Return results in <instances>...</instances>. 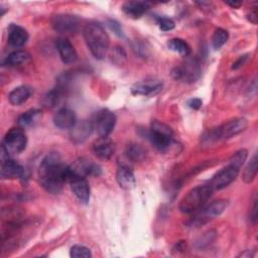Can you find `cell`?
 <instances>
[{"label": "cell", "mask_w": 258, "mask_h": 258, "mask_svg": "<svg viewBox=\"0 0 258 258\" xmlns=\"http://www.w3.org/2000/svg\"><path fill=\"white\" fill-rule=\"evenodd\" d=\"M71 257L74 258H89L92 256L91 250L83 245H74L70 250Z\"/></svg>", "instance_id": "cell-30"}, {"label": "cell", "mask_w": 258, "mask_h": 258, "mask_svg": "<svg viewBox=\"0 0 258 258\" xmlns=\"http://www.w3.org/2000/svg\"><path fill=\"white\" fill-rule=\"evenodd\" d=\"M41 186L50 194H58L69 179V165H66L60 156L55 153L47 154L41 161L38 170Z\"/></svg>", "instance_id": "cell-1"}, {"label": "cell", "mask_w": 258, "mask_h": 258, "mask_svg": "<svg viewBox=\"0 0 258 258\" xmlns=\"http://www.w3.org/2000/svg\"><path fill=\"white\" fill-rule=\"evenodd\" d=\"M116 180L120 187L124 189H132L135 184V176L133 171L126 165H120L116 172Z\"/></svg>", "instance_id": "cell-21"}, {"label": "cell", "mask_w": 258, "mask_h": 258, "mask_svg": "<svg viewBox=\"0 0 258 258\" xmlns=\"http://www.w3.org/2000/svg\"><path fill=\"white\" fill-rule=\"evenodd\" d=\"M28 32L17 24H11L8 28V42L11 46L19 48L28 40Z\"/></svg>", "instance_id": "cell-19"}, {"label": "cell", "mask_w": 258, "mask_h": 258, "mask_svg": "<svg viewBox=\"0 0 258 258\" xmlns=\"http://www.w3.org/2000/svg\"><path fill=\"white\" fill-rule=\"evenodd\" d=\"M25 175L24 167L9 157L1 162V177L3 179L22 178Z\"/></svg>", "instance_id": "cell-16"}, {"label": "cell", "mask_w": 258, "mask_h": 258, "mask_svg": "<svg viewBox=\"0 0 258 258\" xmlns=\"http://www.w3.org/2000/svg\"><path fill=\"white\" fill-rule=\"evenodd\" d=\"M107 24H108V26L110 27V29L114 31V33H115L116 35H118V36H120V37L124 35L122 26H121V24H120L118 21H116V20H114V19H109V20L107 21Z\"/></svg>", "instance_id": "cell-34"}, {"label": "cell", "mask_w": 258, "mask_h": 258, "mask_svg": "<svg viewBox=\"0 0 258 258\" xmlns=\"http://www.w3.org/2000/svg\"><path fill=\"white\" fill-rule=\"evenodd\" d=\"M76 122V114L69 108L59 109L53 116V124L59 129H71Z\"/></svg>", "instance_id": "cell-17"}, {"label": "cell", "mask_w": 258, "mask_h": 258, "mask_svg": "<svg viewBox=\"0 0 258 258\" xmlns=\"http://www.w3.org/2000/svg\"><path fill=\"white\" fill-rule=\"evenodd\" d=\"M70 130V136L72 141L76 144H80L88 139L94 128L91 120H80L77 121Z\"/></svg>", "instance_id": "cell-14"}, {"label": "cell", "mask_w": 258, "mask_h": 258, "mask_svg": "<svg viewBox=\"0 0 258 258\" xmlns=\"http://www.w3.org/2000/svg\"><path fill=\"white\" fill-rule=\"evenodd\" d=\"M59 98H60V92L58 90L50 91L44 97V105L46 107H53V106H55L57 104Z\"/></svg>", "instance_id": "cell-33"}, {"label": "cell", "mask_w": 258, "mask_h": 258, "mask_svg": "<svg viewBox=\"0 0 258 258\" xmlns=\"http://www.w3.org/2000/svg\"><path fill=\"white\" fill-rule=\"evenodd\" d=\"M162 90L161 83H139L136 84L132 89L131 92L133 95H142V96H154L158 94Z\"/></svg>", "instance_id": "cell-24"}, {"label": "cell", "mask_w": 258, "mask_h": 258, "mask_svg": "<svg viewBox=\"0 0 258 258\" xmlns=\"http://www.w3.org/2000/svg\"><path fill=\"white\" fill-rule=\"evenodd\" d=\"M240 172V168L232 163H228L225 167L219 170L210 180L209 184L213 187L214 190H220L230 183H232Z\"/></svg>", "instance_id": "cell-12"}, {"label": "cell", "mask_w": 258, "mask_h": 258, "mask_svg": "<svg viewBox=\"0 0 258 258\" xmlns=\"http://www.w3.org/2000/svg\"><path fill=\"white\" fill-rule=\"evenodd\" d=\"M51 26L56 32L62 34H74L79 31L81 21L76 15L60 13L51 18Z\"/></svg>", "instance_id": "cell-11"}, {"label": "cell", "mask_w": 258, "mask_h": 258, "mask_svg": "<svg viewBox=\"0 0 258 258\" xmlns=\"http://www.w3.org/2000/svg\"><path fill=\"white\" fill-rule=\"evenodd\" d=\"M247 156H248V151L246 149H240L232 155V157L229 159V162L241 169V167L243 166V164L247 159Z\"/></svg>", "instance_id": "cell-31"}, {"label": "cell", "mask_w": 258, "mask_h": 258, "mask_svg": "<svg viewBox=\"0 0 258 258\" xmlns=\"http://www.w3.org/2000/svg\"><path fill=\"white\" fill-rule=\"evenodd\" d=\"M30 61H31V55L27 51L22 49H17L7 55L4 63L9 67H19V66L26 64Z\"/></svg>", "instance_id": "cell-23"}, {"label": "cell", "mask_w": 258, "mask_h": 258, "mask_svg": "<svg viewBox=\"0 0 258 258\" xmlns=\"http://www.w3.org/2000/svg\"><path fill=\"white\" fill-rule=\"evenodd\" d=\"M93 153L102 160L110 159L115 152V144L109 137H99L92 146Z\"/></svg>", "instance_id": "cell-15"}, {"label": "cell", "mask_w": 258, "mask_h": 258, "mask_svg": "<svg viewBox=\"0 0 258 258\" xmlns=\"http://www.w3.org/2000/svg\"><path fill=\"white\" fill-rule=\"evenodd\" d=\"M83 35L88 48L97 59H103L109 50L110 38L102 24L89 22L83 29Z\"/></svg>", "instance_id": "cell-2"}, {"label": "cell", "mask_w": 258, "mask_h": 258, "mask_svg": "<svg viewBox=\"0 0 258 258\" xmlns=\"http://www.w3.org/2000/svg\"><path fill=\"white\" fill-rule=\"evenodd\" d=\"M145 136L160 152H167L174 144L172 129L158 120H152L150 128L145 130Z\"/></svg>", "instance_id": "cell-4"}, {"label": "cell", "mask_w": 258, "mask_h": 258, "mask_svg": "<svg viewBox=\"0 0 258 258\" xmlns=\"http://www.w3.org/2000/svg\"><path fill=\"white\" fill-rule=\"evenodd\" d=\"M213 192L214 189L209 183L191 188L179 203L180 212L183 214H192L198 212L206 205Z\"/></svg>", "instance_id": "cell-3"}, {"label": "cell", "mask_w": 258, "mask_h": 258, "mask_svg": "<svg viewBox=\"0 0 258 258\" xmlns=\"http://www.w3.org/2000/svg\"><path fill=\"white\" fill-rule=\"evenodd\" d=\"M247 126H248L247 119L242 117L235 118L222 124L217 128H214L208 131L204 136V139L205 141H208V142L228 139L243 132L247 128Z\"/></svg>", "instance_id": "cell-5"}, {"label": "cell", "mask_w": 258, "mask_h": 258, "mask_svg": "<svg viewBox=\"0 0 258 258\" xmlns=\"http://www.w3.org/2000/svg\"><path fill=\"white\" fill-rule=\"evenodd\" d=\"M150 8V3L146 1H127L123 4V12L131 18L141 17Z\"/></svg>", "instance_id": "cell-20"}, {"label": "cell", "mask_w": 258, "mask_h": 258, "mask_svg": "<svg viewBox=\"0 0 258 258\" xmlns=\"http://www.w3.org/2000/svg\"><path fill=\"white\" fill-rule=\"evenodd\" d=\"M201 75L200 63L196 58H186L181 64L175 67L171 71L172 79L183 81L186 83L196 82Z\"/></svg>", "instance_id": "cell-9"}, {"label": "cell", "mask_w": 258, "mask_h": 258, "mask_svg": "<svg viewBox=\"0 0 258 258\" xmlns=\"http://www.w3.org/2000/svg\"><path fill=\"white\" fill-rule=\"evenodd\" d=\"M41 118V111L38 109H30L18 117L17 123L19 127L25 128L38 122Z\"/></svg>", "instance_id": "cell-25"}, {"label": "cell", "mask_w": 258, "mask_h": 258, "mask_svg": "<svg viewBox=\"0 0 258 258\" xmlns=\"http://www.w3.org/2000/svg\"><path fill=\"white\" fill-rule=\"evenodd\" d=\"M102 173V168L96 162L81 157L73 162L72 165H69V178L71 176H98ZM69 180V179H68Z\"/></svg>", "instance_id": "cell-10"}, {"label": "cell", "mask_w": 258, "mask_h": 258, "mask_svg": "<svg viewBox=\"0 0 258 258\" xmlns=\"http://www.w3.org/2000/svg\"><path fill=\"white\" fill-rule=\"evenodd\" d=\"M125 155L127 156L128 159L134 162L142 161L146 157V150L141 145L132 143L127 145L125 150Z\"/></svg>", "instance_id": "cell-26"}, {"label": "cell", "mask_w": 258, "mask_h": 258, "mask_svg": "<svg viewBox=\"0 0 258 258\" xmlns=\"http://www.w3.org/2000/svg\"><path fill=\"white\" fill-rule=\"evenodd\" d=\"M251 219H252L253 223L255 224V223H256V220H257V203H256V201L254 202V205H253V208H252Z\"/></svg>", "instance_id": "cell-38"}, {"label": "cell", "mask_w": 258, "mask_h": 258, "mask_svg": "<svg viewBox=\"0 0 258 258\" xmlns=\"http://www.w3.org/2000/svg\"><path fill=\"white\" fill-rule=\"evenodd\" d=\"M257 161H258L257 154L255 153L253 157L250 159V161L248 162V164L246 165L242 174V178L246 183H250L254 180L257 173Z\"/></svg>", "instance_id": "cell-28"}, {"label": "cell", "mask_w": 258, "mask_h": 258, "mask_svg": "<svg viewBox=\"0 0 258 258\" xmlns=\"http://www.w3.org/2000/svg\"><path fill=\"white\" fill-rule=\"evenodd\" d=\"M156 23L162 31L172 30L175 26L174 21L171 18H168V17H161V16L157 17L156 18Z\"/></svg>", "instance_id": "cell-32"}, {"label": "cell", "mask_w": 258, "mask_h": 258, "mask_svg": "<svg viewBox=\"0 0 258 258\" xmlns=\"http://www.w3.org/2000/svg\"><path fill=\"white\" fill-rule=\"evenodd\" d=\"M70 183L71 189L76 198L84 204H88L91 197V188L90 184L87 181L86 177L81 176H71L68 180Z\"/></svg>", "instance_id": "cell-13"}, {"label": "cell", "mask_w": 258, "mask_h": 258, "mask_svg": "<svg viewBox=\"0 0 258 258\" xmlns=\"http://www.w3.org/2000/svg\"><path fill=\"white\" fill-rule=\"evenodd\" d=\"M247 18H248V20H249L251 23H253V24H256V23H257L258 16H257L256 7H253V9L250 10V12H249L248 15H247Z\"/></svg>", "instance_id": "cell-37"}, {"label": "cell", "mask_w": 258, "mask_h": 258, "mask_svg": "<svg viewBox=\"0 0 258 258\" xmlns=\"http://www.w3.org/2000/svg\"><path fill=\"white\" fill-rule=\"evenodd\" d=\"M27 144V136L23 128L13 127L4 136L1 148L7 155H17L21 153Z\"/></svg>", "instance_id": "cell-6"}, {"label": "cell", "mask_w": 258, "mask_h": 258, "mask_svg": "<svg viewBox=\"0 0 258 258\" xmlns=\"http://www.w3.org/2000/svg\"><path fill=\"white\" fill-rule=\"evenodd\" d=\"M229 33L223 28H217L212 37V44L215 49L221 48L228 40Z\"/></svg>", "instance_id": "cell-29"}, {"label": "cell", "mask_w": 258, "mask_h": 258, "mask_svg": "<svg viewBox=\"0 0 258 258\" xmlns=\"http://www.w3.org/2000/svg\"><path fill=\"white\" fill-rule=\"evenodd\" d=\"M56 48L63 63H73L78 59V54L74 45L67 38H58L56 41Z\"/></svg>", "instance_id": "cell-18"}, {"label": "cell", "mask_w": 258, "mask_h": 258, "mask_svg": "<svg viewBox=\"0 0 258 258\" xmlns=\"http://www.w3.org/2000/svg\"><path fill=\"white\" fill-rule=\"evenodd\" d=\"M247 58H248V54H244V55L239 56V58H238V59L233 63L232 69H233V70H237V69L241 68V67L246 62Z\"/></svg>", "instance_id": "cell-36"}, {"label": "cell", "mask_w": 258, "mask_h": 258, "mask_svg": "<svg viewBox=\"0 0 258 258\" xmlns=\"http://www.w3.org/2000/svg\"><path fill=\"white\" fill-rule=\"evenodd\" d=\"M226 4L231 6L232 8H239L242 5V2L241 1H228V2H226Z\"/></svg>", "instance_id": "cell-39"}, {"label": "cell", "mask_w": 258, "mask_h": 258, "mask_svg": "<svg viewBox=\"0 0 258 258\" xmlns=\"http://www.w3.org/2000/svg\"><path fill=\"white\" fill-rule=\"evenodd\" d=\"M91 122L99 137H109L115 128L116 116L112 111L102 109L93 115Z\"/></svg>", "instance_id": "cell-8"}, {"label": "cell", "mask_w": 258, "mask_h": 258, "mask_svg": "<svg viewBox=\"0 0 258 258\" xmlns=\"http://www.w3.org/2000/svg\"><path fill=\"white\" fill-rule=\"evenodd\" d=\"M229 202L227 200H218L214 201L213 203L204 206L198 212H196V216L191 219L192 226H202L210 221L214 220L215 218L219 217L228 207Z\"/></svg>", "instance_id": "cell-7"}, {"label": "cell", "mask_w": 258, "mask_h": 258, "mask_svg": "<svg viewBox=\"0 0 258 258\" xmlns=\"http://www.w3.org/2000/svg\"><path fill=\"white\" fill-rule=\"evenodd\" d=\"M167 46L170 50L179 53L182 56H187L190 53V47L188 43L181 38H172L168 41Z\"/></svg>", "instance_id": "cell-27"}, {"label": "cell", "mask_w": 258, "mask_h": 258, "mask_svg": "<svg viewBox=\"0 0 258 258\" xmlns=\"http://www.w3.org/2000/svg\"><path fill=\"white\" fill-rule=\"evenodd\" d=\"M202 104H203V102L199 98H194V99H190L187 101V106L194 110H199L202 107Z\"/></svg>", "instance_id": "cell-35"}, {"label": "cell", "mask_w": 258, "mask_h": 258, "mask_svg": "<svg viewBox=\"0 0 258 258\" xmlns=\"http://www.w3.org/2000/svg\"><path fill=\"white\" fill-rule=\"evenodd\" d=\"M31 95V89L27 86H19L13 89L9 95L8 100L13 106H19L25 103Z\"/></svg>", "instance_id": "cell-22"}]
</instances>
